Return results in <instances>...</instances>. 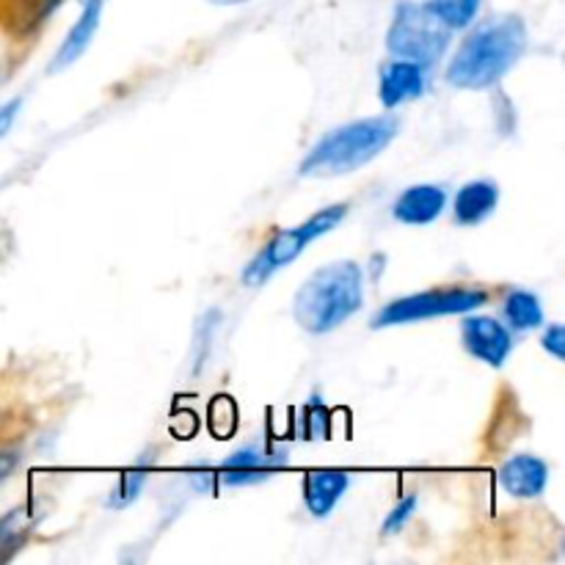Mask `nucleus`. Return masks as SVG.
<instances>
[{
    "label": "nucleus",
    "instance_id": "nucleus-5",
    "mask_svg": "<svg viewBox=\"0 0 565 565\" xmlns=\"http://www.w3.org/2000/svg\"><path fill=\"white\" fill-rule=\"evenodd\" d=\"M348 204H331V207L318 210L315 215H309L303 224L290 226V230H281L248 259V265L243 268L241 279L246 287H259L276 274V270L287 268L290 263H296L301 257V252H307L315 241H320L323 235H329L331 230L342 224V218L348 215Z\"/></svg>",
    "mask_w": 565,
    "mask_h": 565
},
{
    "label": "nucleus",
    "instance_id": "nucleus-11",
    "mask_svg": "<svg viewBox=\"0 0 565 565\" xmlns=\"http://www.w3.org/2000/svg\"><path fill=\"white\" fill-rule=\"evenodd\" d=\"M447 207V188L436 182H419V185L406 188L392 204L395 221L406 226H425L434 224Z\"/></svg>",
    "mask_w": 565,
    "mask_h": 565
},
{
    "label": "nucleus",
    "instance_id": "nucleus-24",
    "mask_svg": "<svg viewBox=\"0 0 565 565\" xmlns=\"http://www.w3.org/2000/svg\"><path fill=\"white\" fill-rule=\"evenodd\" d=\"M20 450H0V483L14 475V469L20 467Z\"/></svg>",
    "mask_w": 565,
    "mask_h": 565
},
{
    "label": "nucleus",
    "instance_id": "nucleus-22",
    "mask_svg": "<svg viewBox=\"0 0 565 565\" xmlns=\"http://www.w3.org/2000/svg\"><path fill=\"white\" fill-rule=\"evenodd\" d=\"M541 345H544V351L550 353V356H555L557 362H563L565 359V329L561 323H552L550 329L544 331V337H541Z\"/></svg>",
    "mask_w": 565,
    "mask_h": 565
},
{
    "label": "nucleus",
    "instance_id": "nucleus-15",
    "mask_svg": "<svg viewBox=\"0 0 565 565\" xmlns=\"http://www.w3.org/2000/svg\"><path fill=\"white\" fill-rule=\"evenodd\" d=\"M502 318L511 331L527 334L544 326V307L541 298L530 290H511L502 298Z\"/></svg>",
    "mask_w": 565,
    "mask_h": 565
},
{
    "label": "nucleus",
    "instance_id": "nucleus-18",
    "mask_svg": "<svg viewBox=\"0 0 565 565\" xmlns=\"http://www.w3.org/2000/svg\"><path fill=\"white\" fill-rule=\"evenodd\" d=\"M147 480H149V461H141L132 469H127V472L116 480L114 491H110L108 508L121 511V508L132 505V502L138 500V494L143 491V486H147Z\"/></svg>",
    "mask_w": 565,
    "mask_h": 565
},
{
    "label": "nucleus",
    "instance_id": "nucleus-8",
    "mask_svg": "<svg viewBox=\"0 0 565 565\" xmlns=\"http://www.w3.org/2000/svg\"><path fill=\"white\" fill-rule=\"evenodd\" d=\"M461 342L469 356L486 362L489 367H505L508 356L513 351V334L502 320L489 315H469L461 323Z\"/></svg>",
    "mask_w": 565,
    "mask_h": 565
},
{
    "label": "nucleus",
    "instance_id": "nucleus-17",
    "mask_svg": "<svg viewBox=\"0 0 565 565\" xmlns=\"http://www.w3.org/2000/svg\"><path fill=\"white\" fill-rule=\"evenodd\" d=\"M428 6L441 17L447 28L463 31V28L475 25L480 9H483V0H428Z\"/></svg>",
    "mask_w": 565,
    "mask_h": 565
},
{
    "label": "nucleus",
    "instance_id": "nucleus-3",
    "mask_svg": "<svg viewBox=\"0 0 565 565\" xmlns=\"http://www.w3.org/2000/svg\"><path fill=\"white\" fill-rule=\"evenodd\" d=\"M401 121L397 116H370V119L348 121L326 132L298 163L301 177H345L373 163L392 141Z\"/></svg>",
    "mask_w": 565,
    "mask_h": 565
},
{
    "label": "nucleus",
    "instance_id": "nucleus-12",
    "mask_svg": "<svg viewBox=\"0 0 565 565\" xmlns=\"http://www.w3.org/2000/svg\"><path fill=\"white\" fill-rule=\"evenodd\" d=\"M351 489V475L342 469H312L303 478V505L315 519H326Z\"/></svg>",
    "mask_w": 565,
    "mask_h": 565
},
{
    "label": "nucleus",
    "instance_id": "nucleus-25",
    "mask_svg": "<svg viewBox=\"0 0 565 565\" xmlns=\"http://www.w3.org/2000/svg\"><path fill=\"white\" fill-rule=\"evenodd\" d=\"M210 3H215V6H241V3H246V0H210Z\"/></svg>",
    "mask_w": 565,
    "mask_h": 565
},
{
    "label": "nucleus",
    "instance_id": "nucleus-1",
    "mask_svg": "<svg viewBox=\"0 0 565 565\" xmlns=\"http://www.w3.org/2000/svg\"><path fill=\"white\" fill-rule=\"evenodd\" d=\"M527 50V25L519 14H500L480 22L463 36L447 64V83L467 92L497 86Z\"/></svg>",
    "mask_w": 565,
    "mask_h": 565
},
{
    "label": "nucleus",
    "instance_id": "nucleus-6",
    "mask_svg": "<svg viewBox=\"0 0 565 565\" xmlns=\"http://www.w3.org/2000/svg\"><path fill=\"white\" fill-rule=\"evenodd\" d=\"M489 303V290L469 285H445L434 290L414 292V296L395 298L375 312L373 329H392V326L419 323L430 318H450V315H467Z\"/></svg>",
    "mask_w": 565,
    "mask_h": 565
},
{
    "label": "nucleus",
    "instance_id": "nucleus-16",
    "mask_svg": "<svg viewBox=\"0 0 565 565\" xmlns=\"http://www.w3.org/2000/svg\"><path fill=\"white\" fill-rule=\"evenodd\" d=\"M64 0H9L6 3V25L20 36L39 31Z\"/></svg>",
    "mask_w": 565,
    "mask_h": 565
},
{
    "label": "nucleus",
    "instance_id": "nucleus-9",
    "mask_svg": "<svg viewBox=\"0 0 565 565\" xmlns=\"http://www.w3.org/2000/svg\"><path fill=\"white\" fill-rule=\"evenodd\" d=\"M428 88V66L408 58H392L381 66L379 77V99L386 110L419 99Z\"/></svg>",
    "mask_w": 565,
    "mask_h": 565
},
{
    "label": "nucleus",
    "instance_id": "nucleus-19",
    "mask_svg": "<svg viewBox=\"0 0 565 565\" xmlns=\"http://www.w3.org/2000/svg\"><path fill=\"white\" fill-rule=\"evenodd\" d=\"M31 519L25 516V511H11L9 516L0 519V561H9L28 539V530H31Z\"/></svg>",
    "mask_w": 565,
    "mask_h": 565
},
{
    "label": "nucleus",
    "instance_id": "nucleus-4",
    "mask_svg": "<svg viewBox=\"0 0 565 565\" xmlns=\"http://www.w3.org/2000/svg\"><path fill=\"white\" fill-rule=\"evenodd\" d=\"M452 33L456 31L441 22V17L430 9L428 0H401L395 6L390 31H386V50L395 58L434 66L450 50Z\"/></svg>",
    "mask_w": 565,
    "mask_h": 565
},
{
    "label": "nucleus",
    "instance_id": "nucleus-20",
    "mask_svg": "<svg viewBox=\"0 0 565 565\" xmlns=\"http://www.w3.org/2000/svg\"><path fill=\"white\" fill-rule=\"evenodd\" d=\"M303 434H307V439H323L329 434V412H326L320 397H312L303 408Z\"/></svg>",
    "mask_w": 565,
    "mask_h": 565
},
{
    "label": "nucleus",
    "instance_id": "nucleus-23",
    "mask_svg": "<svg viewBox=\"0 0 565 565\" xmlns=\"http://www.w3.org/2000/svg\"><path fill=\"white\" fill-rule=\"evenodd\" d=\"M20 105H22V99H9L6 105H0V138L11 130L17 114H20Z\"/></svg>",
    "mask_w": 565,
    "mask_h": 565
},
{
    "label": "nucleus",
    "instance_id": "nucleus-10",
    "mask_svg": "<svg viewBox=\"0 0 565 565\" xmlns=\"http://www.w3.org/2000/svg\"><path fill=\"white\" fill-rule=\"evenodd\" d=\"M500 486L513 500H539L550 486V463L530 452L508 458L500 467Z\"/></svg>",
    "mask_w": 565,
    "mask_h": 565
},
{
    "label": "nucleus",
    "instance_id": "nucleus-7",
    "mask_svg": "<svg viewBox=\"0 0 565 565\" xmlns=\"http://www.w3.org/2000/svg\"><path fill=\"white\" fill-rule=\"evenodd\" d=\"M290 456L279 447L265 445H248L226 456L218 467L199 469L193 475V483L199 491H213L215 486H226V489H243V486H257L274 478L276 472L287 467Z\"/></svg>",
    "mask_w": 565,
    "mask_h": 565
},
{
    "label": "nucleus",
    "instance_id": "nucleus-21",
    "mask_svg": "<svg viewBox=\"0 0 565 565\" xmlns=\"http://www.w3.org/2000/svg\"><path fill=\"white\" fill-rule=\"evenodd\" d=\"M414 511H417V494L403 497V500L397 502L395 508H392L390 516L384 519V524H381V535H395V533H401V530L406 527L408 522H412Z\"/></svg>",
    "mask_w": 565,
    "mask_h": 565
},
{
    "label": "nucleus",
    "instance_id": "nucleus-14",
    "mask_svg": "<svg viewBox=\"0 0 565 565\" xmlns=\"http://www.w3.org/2000/svg\"><path fill=\"white\" fill-rule=\"evenodd\" d=\"M99 17H103V0H83L81 17H77L75 25L70 28L66 39L61 42L58 53H55L53 64H50V72H58L64 70V66L75 64V61L86 53V47L92 44L94 33H97L99 28Z\"/></svg>",
    "mask_w": 565,
    "mask_h": 565
},
{
    "label": "nucleus",
    "instance_id": "nucleus-2",
    "mask_svg": "<svg viewBox=\"0 0 565 565\" xmlns=\"http://www.w3.org/2000/svg\"><path fill=\"white\" fill-rule=\"evenodd\" d=\"M364 274L353 259H337L315 270L292 298V318L307 334H329L362 309Z\"/></svg>",
    "mask_w": 565,
    "mask_h": 565
},
{
    "label": "nucleus",
    "instance_id": "nucleus-13",
    "mask_svg": "<svg viewBox=\"0 0 565 565\" xmlns=\"http://www.w3.org/2000/svg\"><path fill=\"white\" fill-rule=\"evenodd\" d=\"M500 204V185L494 180H469L452 199V221L458 226H478Z\"/></svg>",
    "mask_w": 565,
    "mask_h": 565
}]
</instances>
